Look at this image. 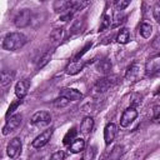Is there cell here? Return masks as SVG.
<instances>
[{"label":"cell","instance_id":"5","mask_svg":"<svg viewBox=\"0 0 160 160\" xmlns=\"http://www.w3.org/2000/svg\"><path fill=\"white\" fill-rule=\"evenodd\" d=\"M51 121V115L48 112V111H36L32 116H31V120L30 122L35 126H46L49 125Z\"/></svg>","mask_w":160,"mask_h":160},{"label":"cell","instance_id":"17","mask_svg":"<svg viewBox=\"0 0 160 160\" xmlns=\"http://www.w3.org/2000/svg\"><path fill=\"white\" fill-rule=\"evenodd\" d=\"M94 128V119L92 116H85L80 124V131L82 134H89Z\"/></svg>","mask_w":160,"mask_h":160},{"label":"cell","instance_id":"31","mask_svg":"<svg viewBox=\"0 0 160 160\" xmlns=\"http://www.w3.org/2000/svg\"><path fill=\"white\" fill-rule=\"evenodd\" d=\"M95 158V149L92 146H90L86 151H85V155H84V159H94Z\"/></svg>","mask_w":160,"mask_h":160},{"label":"cell","instance_id":"14","mask_svg":"<svg viewBox=\"0 0 160 160\" xmlns=\"http://www.w3.org/2000/svg\"><path fill=\"white\" fill-rule=\"evenodd\" d=\"M85 64L82 61H78V60H74L72 62H70L66 68H65V72L68 75H75L78 72H80L82 69H84Z\"/></svg>","mask_w":160,"mask_h":160},{"label":"cell","instance_id":"27","mask_svg":"<svg viewBox=\"0 0 160 160\" xmlns=\"http://www.w3.org/2000/svg\"><path fill=\"white\" fill-rule=\"evenodd\" d=\"M110 16L108 15V14H105L104 16H102V21H101V25H100V29H99V31H104L105 29H108L109 26H110Z\"/></svg>","mask_w":160,"mask_h":160},{"label":"cell","instance_id":"16","mask_svg":"<svg viewBox=\"0 0 160 160\" xmlns=\"http://www.w3.org/2000/svg\"><path fill=\"white\" fill-rule=\"evenodd\" d=\"M72 4V0H54V11L55 12H60L62 14L64 11H66L69 9V6Z\"/></svg>","mask_w":160,"mask_h":160},{"label":"cell","instance_id":"8","mask_svg":"<svg viewBox=\"0 0 160 160\" xmlns=\"http://www.w3.org/2000/svg\"><path fill=\"white\" fill-rule=\"evenodd\" d=\"M159 70H160V58H159V55H155L148 60V62L145 65V72H146V75L152 76V75H156L159 72Z\"/></svg>","mask_w":160,"mask_h":160},{"label":"cell","instance_id":"11","mask_svg":"<svg viewBox=\"0 0 160 160\" xmlns=\"http://www.w3.org/2000/svg\"><path fill=\"white\" fill-rule=\"evenodd\" d=\"M29 86H30V81L29 80H20V81H18L16 85H15V95H16V98L18 99H22L28 94Z\"/></svg>","mask_w":160,"mask_h":160},{"label":"cell","instance_id":"22","mask_svg":"<svg viewBox=\"0 0 160 160\" xmlns=\"http://www.w3.org/2000/svg\"><path fill=\"white\" fill-rule=\"evenodd\" d=\"M139 65H136V64H132V65H130L129 66V69H128V71H126V75H125V78L128 79V80H134L136 76H138V74H139Z\"/></svg>","mask_w":160,"mask_h":160},{"label":"cell","instance_id":"18","mask_svg":"<svg viewBox=\"0 0 160 160\" xmlns=\"http://www.w3.org/2000/svg\"><path fill=\"white\" fill-rule=\"evenodd\" d=\"M14 80V72L12 71H0V86H5L10 84Z\"/></svg>","mask_w":160,"mask_h":160},{"label":"cell","instance_id":"6","mask_svg":"<svg viewBox=\"0 0 160 160\" xmlns=\"http://www.w3.org/2000/svg\"><path fill=\"white\" fill-rule=\"evenodd\" d=\"M138 118V110L131 106V108H128L126 110H124L121 118H120V125L122 128H128L135 119Z\"/></svg>","mask_w":160,"mask_h":160},{"label":"cell","instance_id":"15","mask_svg":"<svg viewBox=\"0 0 160 160\" xmlns=\"http://www.w3.org/2000/svg\"><path fill=\"white\" fill-rule=\"evenodd\" d=\"M111 66H112V65H111V61H110L109 59H101V60H99V61L96 62V65H95L96 70H98L100 74H104V75H106V74L110 72Z\"/></svg>","mask_w":160,"mask_h":160},{"label":"cell","instance_id":"12","mask_svg":"<svg viewBox=\"0 0 160 160\" xmlns=\"http://www.w3.org/2000/svg\"><path fill=\"white\" fill-rule=\"evenodd\" d=\"M60 95L61 96H65L66 99H69L70 101H78L80 99H82V94L76 90V89H70V88H64L61 91H60Z\"/></svg>","mask_w":160,"mask_h":160},{"label":"cell","instance_id":"30","mask_svg":"<svg viewBox=\"0 0 160 160\" xmlns=\"http://www.w3.org/2000/svg\"><path fill=\"white\" fill-rule=\"evenodd\" d=\"M122 150V146H120V145H118V146H115L114 149H112V154L110 155V158H120V155H121V151Z\"/></svg>","mask_w":160,"mask_h":160},{"label":"cell","instance_id":"2","mask_svg":"<svg viewBox=\"0 0 160 160\" xmlns=\"http://www.w3.org/2000/svg\"><path fill=\"white\" fill-rule=\"evenodd\" d=\"M118 81V78L116 76H105L100 80H98L92 88L94 90V94H102L105 91H108L109 89H111Z\"/></svg>","mask_w":160,"mask_h":160},{"label":"cell","instance_id":"21","mask_svg":"<svg viewBox=\"0 0 160 160\" xmlns=\"http://www.w3.org/2000/svg\"><path fill=\"white\" fill-rule=\"evenodd\" d=\"M116 41L119 44H128L130 41V32L128 29H121L116 36Z\"/></svg>","mask_w":160,"mask_h":160},{"label":"cell","instance_id":"10","mask_svg":"<svg viewBox=\"0 0 160 160\" xmlns=\"http://www.w3.org/2000/svg\"><path fill=\"white\" fill-rule=\"evenodd\" d=\"M116 131H118V128H116V125L114 122H109L105 126V129H104V140H105L106 145H110L114 141Z\"/></svg>","mask_w":160,"mask_h":160},{"label":"cell","instance_id":"26","mask_svg":"<svg viewBox=\"0 0 160 160\" xmlns=\"http://www.w3.org/2000/svg\"><path fill=\"white\" fill-rule=\"evenodd\" d=\"M131 0H114V6L118 10H124L125 8H128V5L130 4Z\"/></svg>","mask_w":160,"mask_h":160},{"label":"cell","instance_id":"32","mask_svg":"<svg viewBox=\"0 0 160 160\" xmlns=\"http://www.w3.org/2000/svg\"><path fill=\"white\" fill-rule=\"evenodd\" d=\"M65 158H66V154L64 151H56L51 155V159H54V160H62Z\"/></svg>","mask_w":160,"mask_h":160},{"label":"cell","instance_id":"34","mask_svg":"<svg viewBox=\"0 0 160 160\" xmlns=\"http://www.w3.org/2000/svg\"><path fill=\"white\" fill-rule=\"evenodd\" d=\"M159 112H160V106L159 105H155L154 106V116H152V119H154L155 122L159 121Z\"/></svg>","mask_w":160,"mask_h":160},{"label":"cell","instance_id":"9","mask_svg":"<svg viewBox=\"0 0 160 160\" xmlns=\"http://www.w3.org/2000/svg\"><path fill=\"white\" fill-rule=\"evenodd\" d=\"M51 136H52V130H51V129L45 130L44 132H41L40 135H38V136L32 140V146H34L35 149H40V148L45 146V145L50 141Z\"/></svg>","mask_w":160,"mask_h":160},{"label":"cell","instance_id":"35","mask_svg":"<svg viewBox=\"0 0 160 160\" xmlns=\"http://www.w3.org/2000/svg\"><path fill=\"white\" fill-rule=\"evenodd\" d=\"M40 1H45V0H40Z\"/></svg>","mask_w":160,"mask_h":160},{"label":"cell","instance_id":"7","mask_svg":"<svg viewBox=\"0 0 160 160\" xmlns=\"http://www.w3.org/2000/svg\"><path fill=\"white\" fill-rule=\"evenodd\" d=\"M21 148H22V144H21V140L19 138H14L9 141L8 146H6V154L9 158L14 159L16 158L20 152H21Z\"/></svg>","mask_w":160,"mask_h":160},{"label":"cell","instance_id":"13","mask_svg":"<svg viewBox=\"0 0 160 160\" xmlns=\"http://www.w3.org/2000/svg\"><path fill=\"white\" fill-rule=\"evenodd\" d=\"M85 149V140L82 138H75L70 144H69V150L74 154L81 152Z\"/></svg>","mask_w":160,"mask_h":160},{"label":"cell","instance_id":"24","mask_svg":"<svg viewBox=\"0 0 160 160\" xmlns=\"http://www.w3.org/2000/svg\"><path fill=\"white\" fill-rule=\"evenodd\" d=\"M76 132H78V131H76L75 128H72L71 130H69V131L66 132V135L64 136V144H65V145H69V144L76 138Z\"/></svg>","mask_w":160,"mask_h":160},{"label":"cell","instance_id":"29","mask_svg":"<svg viewBox=\"0 0 160 160\" xmlns=\"http://www.w3.org/2000/svg\"><path fill=\"white\" fill-rule=\"evenodd\" d=\"M20 104H21V99H19V100H16L15 102H12V104L10 105V108H9V110L6 111V116L9 118V115H10V114H12V112L15 111V109H16V108H18V106H19Z\"/></svg>","mask_w":160,"mask_h":160},{"label":"cell","instance_id":"28","mask_svg":"<svg viewBox=\"0 0 160 160\" xmlns=\"http://www.w3.org/2000/svg\"><path fill=\"white\" fill-rule=\"evenodd\" d=\"M152 16H154L156 22L160 21V5H159V2H156L152 8Z\"/></svg>","mask_w":160,"mask_h":160},{"label":"cell","instance_id":"3","mask_svg":"<svg viewBox=\"0 0 160 160\" xmlns=\"http://www.w3.org/2000/svg\"><path fill=\"white\" fill-rule=\"evenodd\" d=\"M21 121H22V116H21L20 114L11 115V116L6 120V124H5L4 128H2V135H9V134L14 132V131L21 125Z\"/></svg>","mask_w":160,"mask_h":160},{"label":"cell","instance_id":"20","mask_svg":"<svg viewBox=\"0 0 160 160\" xmlns=\"http://www.w3.org/2000/svg\"><path fill=\"white\" fill-rule=\"evenodd\" d=\"M152 34V26L151 24L144 21L141 25H140V35L144 38V39H149Z\"/></svg>","mask_w":160,"mask_h":160},{"label":"cell","instance_id":"23","mask_svg":"<svg viewBox=\"0 0 160 160\" xmlns=\"http://www.w3.org/2000/svg\"><path fill=\"white\" fill-rule=\"evenodd\" d=\"M82 24H84V22H82L81 19H76V20H74L72 24H71V28H70V35L76 34V32H80L81 29H82Z\"/></svg>","mask_w":160,"mask_h":160},{"label":"cell","instance_id":"25","mask_svg":"<svg viewBox=\"0 0 160 160\" xmlns=\"http://www.w3.org/2000/svg\"><path fill=\"white\" fill-rule=\"evenodd\" d=\"M69 102H70V100L69 99H66L65 96H59V98H56L55 100H54V106H56V108H64V106H66V105H69Z\"/></svg>","mask_w":160,"mask_h":160},{"label":"cell","instance_id":"4","mask_svg":"<svg viewBox=\"0 0 160 160\" xmlns=\"http://www.w3.org/2000/svg\"><path fill=\"white\" fill-rule=\"evenodd\" d=\"M31 21V10L29 9H22L20 10L16 16L14 18V24L16 28L19 29H22V28H26Z\"/></svg>","mask_w":160,"mask_h":160},{"label":"cell","instance_id":"33","mask_svg":"<svg viewBox=\"0 0 160 160\" xmlns=\"http://www.w3.org/2000/svg\"><path fill=\"white\" fill-rule=\"evenodd\" d=\"M50 56H51V52H48V54H45L42 58H41V62H39V66L41 68V66H44L48 61H49V59H50Z\"/></svg>","mask_w":160,"mask_h":160},{"label":"cell","instance_id":"19","mask_svg":"<svg viewBox=\"0 0 160 160\" xmlns=\"http://www.w3.org/2000/svg\"><path fill=\"white\" fill-rule=\"evenodd\" d=\"M64 38V29L62 28H56L50 32V40L54 44H59Z\"/></svg>","mask_w":160,"mask_h":160},{"label":"cell","instance_id":"1","mask_svg":"<svg viewBox=\"0 0 160 160\" xmlns=\"http://www.w3.org/2000/svg\"><path fill=\"white\" fill-rule=\"evenodd\" d=\"M26 44V36L21 32H10L4 38L2 48L8 51H16Z\"/></svg>","mask_w":160,"mask_h":160}]
</instances>
